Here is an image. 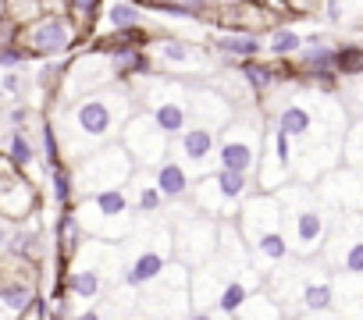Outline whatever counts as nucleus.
Returning <instances> with one entry per match:
<instances>
[{
  "label": "nucleus",
  "mask_w": 363,
  "mask_h": 320,
  "mask_svg": "<svg viewBox=\"0 0 363 320\" xmlns=\"http://www.w3.org/2000/svg\"><path fill=\"white\" fill-rule=\"evenodd\" d=\"M111 274H114V270H111V267H100V263L79 267V270L72 274V292H75L79 299H96V295L104 292V285H107Z\"/></svg>",
  "instance_id": "19"
},
{
  "label": "nucleus",
  "mask_w": 363,
  "mask_h": 320,
  "mask_svg": "<svg viewBox=\"0 0 363 320\" xmlns=\"http://www.w3.org/2000/svg\"><path fill=\"white\" fill-rule=\"evenodd\" d=\"M72 43V25L65 18H43L29 33V47L40 54H61Z\"/></svg>",
  "instance_id": "15"
},
{
  "label": "nucleus",
  "mask_w": 363,
  "mask_h": 320,
  "mask_svg": "<svg viewBox=\"0 0 363 320\" xmlns=\"http://www.w3.org/2000/svg\"><path fill=\"white\" fill-rule=\"evenodd\" d=\"M264 171H260V189L264 196H274L278 185H285L289 171H292V139L274 125L267 132V142H264Z\"/></svg>",
  "instance_id": "11"
},
{
  "label": "nucleus",
  "mask_w": 363,
  "mask_h": 320,
  "mask_svg": "<svg viewBox=\"0 0 363 320\" xmlns=\"http://www.w3.org/2000/svg\"><path fill=\"white\" fill-rule=\"evenodd\" d=\"M193 110H189V96L182 93L178 86H160V89H153L150 93V118L160 125V132L164 135H174V132H182L186 128V118H189Z\"/></svg>",
  "instance_id": "13"
},
{
  "label": "nucleus",
  "mask_w": 363,
  "mask_h": 320,
  "mask_svg": "<svg viewBox=\"0 0 363 320\" xmlns=\"http://www.w3.org/2000/svg\"><path fill=\"white\" fill-rule=\"evenodd\" d=\"M278 200H281V235L289 242V253L296 260H310L331 239V221H328L320 200H313V193L306 185L281 189Z\"/></svg>",
  "instance_id": "3"
},
{
  "label": "nucleus",
  "mask_w": 363,
  "mask_h": 320,
  "mask_svg": "<svg viewBox=\"0 0 363 320\" xmlns=\"http://www.w3.org/2000/svg\"><path fill=\"white\" fill-rule=\"evenodd\" d=\"M111 75H114V64H111V57H104V54H86L82 61H75V68H72V75H68V96H79V100H86L82 93L86 89H96V86H104V82H111Z\"/></svg>",
  "instance_id": "14"
},
{
  "label": "nucleus",
  "mask_w": 363,
  "mask_h": 320,
  "mask_svg": "<svg viewBox=\"0 0 363 320\" xmlns=\"http://www.w3.org/2000/svg\"><path fill=\"white\" fill-rule=\"evenodd\" d=\"M132 164H135V160H132V153L125 146H104L89 160H82V164H79L82 200L86 196H100V193H118L132 178Z\"/></svg>",
  "instance_id": "7"
},
{
  "label": "nucleus",
  "mask_w": 363,
  "mask_h": 320,
  "mask_svg": "<svg viewBox=\"0 0 363 320\" xmlns=\"http://www.w3.org/2000/svg\"><path fill=\"white\" fill-rule=\"evenodd\" d=\"M221 47H225V54H232V57H253V54H260V43H257L253 36H246V40L228 36Z\"/></svg>",
  "instance_id": "28"
},
{
  "label": "nucleus",
  "mask_w": 363,
  "mask_h": 320,
  "mask_svg": "<svg viewBox=\"0 0 363 320\" xmlns=\"http://www.w3.org/2000/svg\"><path fill=\"white\" fill-rule=\"evenodd\" d=\"M157 57H160L171 72H200V68H207V57H203L196 47L178 43V40L160 43V47H157Z\"/></svg>",
  "instance_id": "16"
},
{
  "label": "nucleus",
  "mask_w": 363,
  "mask_h": 320,
  "mask_svg": "<svg viewBox=\"0 0 363 320\" xmlns=\"http://www.w3.org/2000/svg\"><path fill=\"white\" fill-rule=\"evenodd\" d=\"M292 320H342L338 313H306V316H292Z\"/></svg>",
  "instance_id": "35"
},
{
  "label": "nucleus",
  "mask_w": 363,
  "mask_h": 320,
  "mask_svg": "<svg viewBox=\"0 0 363 320\" xmlns=\"http://www.w3.org/2000/svg\"><path fill=\"white\" fill-rule=\"evenodd\" d=\"M121 146L132 153L135 164L153 168V171L164 164V153H167V139H164L160 125H157L150 114H135V118L125 125V132H121Z\"/></svg>",
  "instance_id": "10"
},
{
  "label": "nucleus",
  "mask_w": 363,
  "mask_h": 320,
  "mask_svg": "<svg viewBox=\"0 0 363 320\" xmlns=\"http://www.w3.org/2000/svg\"><path fill=\"white\" fill-rule=\"evenodd\" d=\"M218 185H221V193L239 207V200H242V193L250 189V182H246V175H235V171H218Z\"/></svg>",
  "instance_id": "25"
},
{
  "label": "nucleus",
  "mask_w": 363,
  "mask_h": 320,
  "mask_svg": "<svg viewBox=\"0 0 363 320\" xmlns=\"http://www.w3.org/2000/svg\"><path fill=\"white\" fill-rule=\"evenodd\" d=\"M218 149H221V139L214 135V128H189V132H182L178 139V153L182 160H186V168H193L196 175H214V160H218Z\"/></svg>",
  "instance_id": "12"
},
{
  "label": "nucleus",
  "mask_w": 363,
  "mask_h": 320,
  "mask_svg": "<svg viewBox=\"0 0 363 320\" xmlns=\"http://www.w3.org/2000/svg\"><path fill=\"white\" fill-rule=\"evenodd\" d=\"M111 64H114V75H125V72L143 68L146 61H143V54H135V50H114V54H111Z\"/></svg>",
  "instance_id": "27"
},
{
  "label": "nucleus",
  "mask_w": 363,
  "mask_h": 320,
  "mask_svg": "<svg viewBox=\"0 0 363 320\" xmlns=\"http://www.w3.org/2000/svg\"><path fill=\"white\" fill-rule=\"evenodd\" d=\"M8 149H11V160H15L18 168H29V164H33V156H36L33 142H29L22 132H11V135H8Z\"/></svg>",
  "instance_id": "24"
},
{
  "label": "nucleus",
  "mask_w": 363,
  "mask_h": 320,
  "mask_svg": "<svg viewBox=\"0 0 363 320\" xmlns=\"http://www.w3.org/2000/svg\"><path fill=\"white\" fill-rule=\"evenodd\" d=\"M335 309L342 320H363V278L335 281Z\"/></svg>",
  "instance_id": "17"
},
{
  "label": "nucleus",
  "mask_w": 363,
  "mask_h": 320,
  "mask_svg": "<svg viewBox=\"0 0 363 320\" xmlns=\"http://www.w3.org/2000/svg\"><path fill=\"white\" fill-rule=\"evenodd\" d=\"M186 278H189V267H182V263L167 267L157 281H150L139 292V309L150 313L153 320H178L193 299V281Z\"/></svg>",
  "instance_id": "6"
},
{
  "label": "nucleus",
  "mask_w": 363,
  "mask_h": 320,
  "mask_svg": "<svg viewBox=\"0 0 363 320\" xmlns=\"http://www.w3.org/2000/svg\"><path fill=\"white\" fill-rule=\"evenodd\" d=\"M0 299H4V306H8L11 316H18L22 309H29V302H33V288L22 285V281H8L4 288H0Z\"/></svg>",
  "instance_id": "22"
},
{
  "label": "nucleus",
  "mask_w": 363,
  "mask_h": 320,
  "mask_svg": "<svg viewBox=\"0 0 363 320\" xmlns=\"http://www.w3.org/2000/svg\"><path fill=\"white\" fill-rule=\"evenodd\" d=\"M264 132H260V114L257 118H235L225 135H221V149H218V171H235L246 175L257 160L264 156Z\"/></svg>",
  "instance_id": "8"
},
{
  "label": "nucleus",
  "mask_w": 363,
  "mask_h": 320,
  "mask_svg": "<svg viewBox=\"0 0 363 320\" xmlns=\"http://www.w3.org/2000/svg\"><path fill=\"white\" fill-rule=\"evenodd\" d=\"M271 299L289 313H331L335 309V281L328 267H313L310 260H285L271 274Z\"/></svg>",
  "instance_id": "2"
},
{
  "label": "nucleus",
  "mask_w": 363,
  "mask_h": 320,
  "mask_svg": "<svg viewBox=\"0 0 363 320\" xmlns=\"http://www.w3.org/2000/svg\"><path fill=\"white\" fill-rule=\"evenodd\" d=\"M171 235H174V253H178V263L182 267H207L214 256H218V242H221V232L207 221V217H182L171 224Z\"/></svg>",
  "instance_id": "9"
},
{
  "label": "nucleus",
  "mask_w": 363,
  "mask_h": 320,
  "mask_svg": "<svg viewBox=\"0 0 363 320\" xmlns=\"http://www.w3.org/2000/svg\"><path fill=\"white\" fill-rule=\"evenodd\" d=\"M22 61V54L18 50H4V57H0V64H4V68H15Z\"/></svg>",
  "instance_id": "34"
},
{
  "label": "nucleus",
  "mask_w": 363,
  "mask_h": 320,
  "mask_svg": "<svg viewBox=\"0 0 363 320\" xmlns=\"http://www.w3.org/2000/svg\"><path fill=\"white\" fill-rule=\"evenodd\" d=\"M107 22H111L114 29H135V25L143 22V11L132 8V4H111V8H107Z\"/></svg>",
  "instance_id": "23"
},
{
  "label": "nucleus",
  "mask_w": 363,
  "mask_h": 320,
  "mask_svg": "<svg viewBox=\"0 0 363 320\" xmlns=\"http://www.w3.org/2000/svg\"><path fill=\"white\" fill-rule=\"evenodd\" d=\"M75 320H100V313H96V309H86V313H79Z\"/></svg>",
  "instance_id": "36"
},
{
  "label": "nucleus",
  "mask_w": 363,
  "mask_h": 320,
  "mask_svg": "<svg viewBox=\"0 0 363 320\" xmlns=\"http://www.w3.org/2000/svg\"><path fill=\"white\" fill-rule=\"evenodd\" d=\"M18 89H22V79H18V75H4V93H8V96H15Z\"/></svg>",
  "instance_id": "33"
},
{
  "label": "nucleus",
  "mask_w": 363,
  "mask_h": 320,
  "mask_svg": "<svg viewBox=\"0 0 363 320\" xmlns=\"http://www.w3.org/2000/svg\"><path fill=\"white\" fill-rule=\"evenodd\" d=\"M68 189H72L68 171H65V168H57V171H54V196H57V200H68Z\"/></svg>",
  "instance_id": "31"
},
{
  "label": "nucleus",
  "mask_w": 363,
  "mask_h": 320,
  "mask_svg": "<svg viewBox=\"0 0 363 320\" xmlns=\"http://www.w3.org/2000/svg\"><path fill=\"white\" fill-rule=\"evenodd\" d=\"M242 239L253 253V263L281 267L289 260V242L281 235V200L278 196H257L242 207Z\"/></svg>",
  "instance_id": "4"
},
{
  "label": "nucleus",
  "mask_w": 363,
  "mask_h": 320,
  "mask_svg": "<svg viewBox=\"0 0 363 320\" xmlns=\"http://www.w3.org/2000/svg\"><path fill=\"white\" fill-rule=\"evenodd\" d=\"M342 160L349 171H359L363 175V121L349 128V135L342 139Z\"/></svg>",
  "instance_id": "21"
},
{
  "label": "nucleus",
  "mask_w": 363,
  "mask_h": 320,
  "mask_svg": "<svg viewBox=\"0 0 363 320\" xmlns=\"http://www.w3.org/2000/svg\"><path fill=\"white\" fill-rule=\"evenodd\" d=\"M186 320H232V316H221V313H211V309H193Z\"/></svg>",
  "instance_id": "32"
},
{
  "label": "nucleus",
  "mask_w": 363,
  "mask_h": 320,
  "mask_svg": "<svg viewBox=\"0 0 363 320\" xmlns=\"http://www.w3.org/2000/svg\"><path fill=\"white\" fill-rule=\"evenodd\" d=\"M79 228L89 232L96 242H121L128 235H135V221H132V200L118 189V193H100V196H86L79 207Z\"/></svg>",
  "instance_id": "5"
},
{
  "label": "nucleus",
  "mask_w": 363,
  "mask_h": 320,
  "mask_svg": "<svg viewBox=\"0 0 363 320\" xmlns=\"http://www.w3.org/2000/svg\"><path fill=\"white\" fill-rule=\"evenodd\" d=\"M128 121L132 118H128V96L125 93H93V96L79 100L61 121L68 153L79 156V164H82V160H89L104 146H111V135Z\"/></svg>",
  "instance_id": "1"
},
{
  "label": "nucleus",
  "mask_w": 363,
  "mask_h": 320,
  "mask_svg": "<svg viewBox=\"0 0 363 320\" xmlns=\"http://www.w3.org/2000/svg\"><path fill=\"white\" fill-rule=\"evenodd\" d=\"M246 79H250L253 89H267L271 86V72L267 68H246Z\"/></svg>",
  "instance_id": "30"
},
{
  "label": "nucleus",
  "mask_w": 363,
  "mask_h": 320,
  "mask_svg": "<svg viewBox=\"0 0 363 320\" xmlns=\"http://www.w3.org/2000/svg\"><path fill=\"white\" fill-rule=\"evenodd\" d=\"M296 47H299V36H296V33H285V29L274 33V40H271V50H274V54H292Z\"/></svg>",
  "instance_id": "29"
},
{
  "label": "nucleus",
  "mask_w": 363,
  "mask_h": 320,
  "mask_svg": "<svg viewBox=\"0 0 363 320\" xmlns=\"http://www.w3.org/2000/svg\"><path fill=\"white\" fill-rule=\"evenodd\" d=\"M160 200H164V193L157 189V182H139V193H135V210L139 214L160 210Z\"/></svg>",
  "instance_id": "26"
},
{
  "label": "nucleus",
  "mask_w": 363,
  "mask_h": 320,
  "mask_svg": "<svg viewBox=\"0 0 363 320\" xmlns=\"http://www.w3.org/2000/svg\"><path fill=\"white\" fill-rule=\"evenodd\" d=\"M232 320H285V309H281L271 295H260V292H257Z\"/></svg>",
  "instance_id": "20"
},
{
  "label": "nucleus",
  "mask_w": 363,
  "mask_h": 320,
  "mask_svg": "<svg viewBox=\"0 0 363 320\" xmlns=\"http://www.w3.org/2000/svg\"><path fill=\"white\" fill-rule=\"evenodd\" d=\"M157 189L164 193V200H178V196H186L189 189V175H186V164L182 160H164V164L157 168Z\"/></svg>",
  "instance_id": "18"
}]
</instances>
